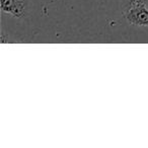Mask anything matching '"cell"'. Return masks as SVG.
<instances>
[{
  "label": "cell",
  "mask_w": 148,
  "mask_h": 148,
  "mask_svg": "<svg viewBox=\"0 0 148 148\" xmlns=\"http://www.w3.org/2000/svg\"><path fill=\"white\" fill-rule=\"evenodd\" d=\"M0 7L3 13L21 18L27 10V0H0Z\"/></svg>",
  "instance_id": "1"
},
{
  "label": "cell",
  "mask_w": 148,
  "mask_h": 148,
  "mask_svg": "<svg viewBox=\"0 0 148 148\" xmlns=\"http://www.w3.org/2000/svg\"><path fill=\"white\" fill-rule=\"evenodd\" d=\"M128 23L136 27H148V9L145 4L138 5L124 14Z\"/></svg>",
  "instance_id": "2"
},
{
  "label": "cell",
  "mask_w": 148,
  "mask_h": 148,
  "mask_svg": "<svg viewBox=\"0 0 148 148\" xmlns=\"http://www.w3.org/2000/svg\"><path fill=\"white\" fill-rule=\"evenodd\" d=\"M145 2L146 0H119L120 7H121L123 14H125L130 9L134 8V7L138 6V5L145 4Z\"/></svg>",
  "instance_id": "3"
}]
</instances>
